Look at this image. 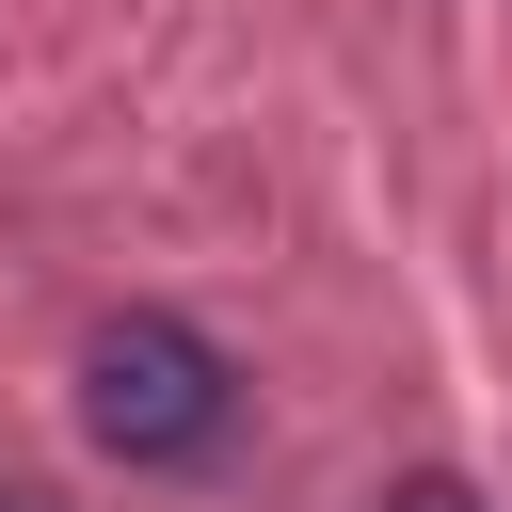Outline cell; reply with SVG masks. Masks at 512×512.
<instances>
[{
	"label": "cell",
	"instance_id": "cell-1",
	"mask_svg": "<svg viewBox=\"0 0 512 512\" xmlns=\"http://www.w3.org/2000/svg\"><path fill=\"white\" fill-rule=\"evenodd\" d=\"M80 432H96L112 464H208V448L240 432L224 336H192L176 304H112V320L80 336Z\"/></svg>",
	"mask_w": 512,
	"mask_h": 512
},
{
	"label": "cell",
	"instance_id": "cell-2",
	"mask_svg": "<svg viewBox=\"0 0 512 512\" xmlns=\"http://www.w3.org/2000/svg\"><path fill=\"white\" fill-rule=\"evenodd\" d=\"M384 512H496V496H480L464 464H416V480H384Z\"/></svg>",
	"mask_w": 512,
	"mask_h": 512
},
{
	"label": "cell",
	"instance_id": "cell-3",
	"mask_svg": "<svg viewBox=\"0 0 512 512\" xmlns=\"http://www.w3.org/2000/svg\"><path fill=\"white\" fill-rule=\"evenodd\" d=\"M0 512H64V496H48V480H0Z\"/></svg>",
	"mask_w": 512,
	"mask_h": 512
}]
</instances>
